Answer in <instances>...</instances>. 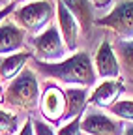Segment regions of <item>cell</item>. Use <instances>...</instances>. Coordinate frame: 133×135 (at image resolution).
Segmentation results:
<instances>
[{"mask_svg":"<svg viewBox=\"0 0 133 135\" xmlns=\"http://www.w3.org/2000/svg\"><path fill=\"white\" fill-rule=\"evenodd\" d=\"M122 135H133V126H129V128H126Z\"/></svg>","mask_w":133,"mask_h":135,"instance_id":"cell-22","label":"cell"},{"mask_svg":"<svg viewBox=\"0 0 133 135\" xmlns=\"http://www.w3.org/2000/svg\"><path fill=\"white\" fill-rule=\"evenodd\" d=\"M32 126H34V135H55L53 128L43 120H32Z\"/></svg>","mask_w":133,"mask_h":135,"instance_id":"cell-19","label":"cell"},{"mask_svg":"<svg viewBox=\"0 0 133 135\" xmlns=\"http://www.w3.org/2000/svg\"><path fill=\"white\" fill-rule=\"evenodd\" d=\"M96 75L101 79H118L120 77V62L114 53V47L109 40H103L96 53Z\"/></svg>","mask_w":133,"mask_h":135,"instance_id":"cell-9","label":"cell"},{"mask_svg":"<svg viewBox=\"0 0 133 135\" xmlns=\"http://www.w3.org/2000/svg\"><path fill=\"white\" fill-rule=\"evenodd\" d=\"M24 30L17 25L4 19L0 23V55H11L24 51Z\"/></svg>","mask_w":133,"mask_h":135,"instance_id":"cell-11","label":"cell"},{"mask_svg":"<svg viewBox=\"0 0 133 135\" xmlns=\"http://www.w3.org/2000/svg\"><path fill=\"white\" fill-rule=\"evenodd\" d=\"M109 109L114 116L127 120V122H133V99H120L114 105H111Z\"/></svg>","mask_w":133,"mask_h":135,"instance_id":"cell-17","label":"cell"},{"mask_svg":"<svg viewBox=\"0 0 133 135\" xmlns=\"http://www.w3.org/2000/svg\"><path fill=\"white\" fill-rule=\"evenodd\" d=\"M15 8H17V6H15V2H11V4H6L2 9H0V23H2L4 19H8V17L15 11Z\"/></svg>","mask_w":133,"mask_h":135,"instance_id":"cell-20","label":"cell"},{"mask_svg":"<svg viewBox=\"0 0 133 135\" xmlns=\"http://www.w3.org/2000/svg\"><path fill=\"white\" fill-rule=\"evenodd\" d=\"M17 128H19L17 114L0 109V135H11L17 131Z\"/></svg>","mask_w":133,"mask_h":135,"instance_id":"cell-16","label":"cell"},{"mask_svg":"<svg viewBox=\"0 0 133 135\" xmlns=\"http://www.w3.org/2000/svg\"><path fill=\"white\" fill-rule=\"evenodd\" d=\"M56 135H81V116H75L68 124H64Z\"/></svg>","mask_w":133,"mask_h":135,"instance_id":"cell-18","label":"cell"},{"mask_svg":"<svg viewBox=\"0 0 133 135\" xmlns=\"http://www.w3.org/2000/svg\"><path fill=\"white\" fill-rule=\"evenodd\" d=\"M68 8L73 17L77 19L79 26H81V34L85 38H90L96 17H94V6L90 4V0H58Z\"/></svg>","mask_w":133,"mask_h":135,"instance_id":"cell-12","label":"cell"},{"mask_svg":"<svg viewBox=\"0 0 133 135\" xmlns=\"http://www.w3.org/2000/svg\"><path fill=\"white\" fill-rule=\"evenodd\" d=\"M4 103L17 111H34L40 105V84L36 73L24 68L15 77L4 94Z\"/></svg>","mask_w":133,"mask_h":135,"instance_id":"cell-2","label":"cell"},{"mask_svg":"<svg viewBox=\"0 0 133 135\" xmlns=\"http://www.w3.org/2000/svg\"><path fill=\"white\" fill-rule=\"evenodd\" d=\"M81 131H85L86 135H122L124 128L111 116L94 111L81 118Z\"/></svg>","mask_w":133,"mask_h":135,"instance_id":"cell-7","label":"cell"},{"mask_svg":"<svg viewBox=\"0 0 133 135\" xmlns=\"http://www.w3.org/2000/svg\"><path fill=\"white\" fill-rule=\"evenodd\" d=\"M34 68L45 77L56 79L66 84L77 86H92L96 83V70L92 64V56L88 51L75 53L73 56L60 62H41L34 60Z\"/></svg>","mask_w":133,"mask_h":135,"instance_id":"cell-1","label":"cell"},{"mask_svg":"<svg viewBox=\"0 0 133 135\" xmlns=\"http://www.w3.org/2000/svg\"><path fill=\"white\" fill-rule=\"evenodd\" d=\"M64 94H66V120H71V118L86 113V105H88L86 86L68 88Z\"/></svg>","mask_w":133,"mask_h":135,"instance_id":"cell-14","label":"cell"},{"mask_svg":"<svg viewBox=\"0 0 133 135\" xmlns=\"http://www.w3.org/2000/svg\"><path fill=\"white\" fill-rule=\"evenodd\" d=\"M30 58H34V55L28 51H19V53L8 55L6 58L0 60V79L2 81H13L17 77Z\"/></svg>","mask_w":133,"mask_h":135,"instance_id":"cell-13","label":"cell"},{"mask_svg":"<svg viewBox=\"0 0 133 135\" xmlns=\"http://www.w3.org/2000/svg\"><path fill=\"white\" fill-rule=\"evenodd\" d=\"M17 135H34V126H32V118H28V120L24 122V126L21 128V131Z\"/></svg>","mask_w":133,"mask_h":135,"instance_id":"cell-21","label":"cell"},{"mask_svg":"<svg viewBox=\"0 0 133 135\" xmlns=\"http://www.w3.org/2000/svg\"><path fill=\"white\" fill-rule=\"evenodd\" d=\"M11 2H15V4H17V2H24V0H11Z\"/></svg>","mask_w":133,"mask_h":135,"instance_id":"cell-25","label":"cell"},{"mask_svg":"<svg viewBox=\"0 0 133 135\" xmlns=\"http://www.w3.org/2000/svg\"><path fill=\"white\" fill-rule=\"evenodd\" d=\"M56 15H58V28L62 34V40L66 43V49L77 51L79 36H81V26H79L77 19L62 2H56Z\"/></svg>","mask_w":133,"mask_h":135,"instance_id":"cell-10","label":"cell"},{"mask_svg":"<svg viewBox=\"0 0 133 135\" xmlns=\"http://www.w3.org/2000/svg\"><path fill=\"white\" fill-rule=\"evenodd\" d=\"M55 9L56 8L51 0H36V2H28L21 8H15L11 17L13 23H17L24 32H30L36 36L49 26Z\"/></svg>","mask_w":133,"mask_h":135,"instance_id":"cell-3","label":"cell"},{"mask_svg":"<svg viewBox=\"0 0 133 135\" xmlns=\"http://www.w3.org/2000/svg\"><path fill=\"white\" fill-rule=\"evenodd\" d=\"M94 26L111 30L118 40H131L133 38V0H118L105 17L94 23Z\"/></svg>","mask_w":133,"mask_h":135,"instance_id":"cell-4","label":"cell"},{"mask_svg":"<svg viewBox=\"0 0 133 135\" xmlns=\"http://www.w3.org/2000/svg\"><path fill=\"white\" fill-rule=\"evenodd\" d=\"M40 111L41 116L49 124L58 126L66 118V94L56 84H49L43 96L40 98Z\"/></svg>","mask_w":133,"mask_h":135,"instance_id":"cell-6","label":"cell"},{"mask_svg":"<svg viewBox=\"0 0 133 135\" xmlns=\"http://www.w3.org/2000/svg\"><path fill=\"white\" fill-rule=\"evenodd\" d=\"M114 53L118 56L120 68H124L127 81L133 83V38L131 40H116Z\"/></svg>","mask_w":133,"mask_h":135,"instance_id":"cell-15","label":"cell"},{"mask_svg":"<svg viewBox=\"0 0 133 135\" xmlns=\"http://www.w3.org/2000/svg\"><path fill=\"white\" fill-rule=\"evenodd\" d=\"M4 101V92H2V86H0V103Z\"/></svg>","mask_w":133,"mask_h":135,"instance_id":"cell-23","label":"cell"},{"mask_svg":"<svg viewBox=\"0 0 133 135\" xmlns=\"http://www.w3.org/2000/svg\"><path fill=\"white\" fill-rule=\"evenodd\" d=\"M4 4H6V0H0V9L4 8Z\"/></svg>","mask_w":133,"mask_h":135,"instance_id":"cell-24","label":"cell"},{"mask_svg":"<svg viewBox=\"0 0 133 135\" xmlns=\"http://www.w3.org/2000/svg\"><path fill=\"white\" fill-rule=\"evenodd\" d=\"M34 60H41V62H60L64 60L66 55V43L62 40L60 28L55 25H49L45 30H41L40 34H36L34 40Z\"/></svg>","mask_w":133,"mask_h":135,"instance_id":"cell-5","label":"cell"},{"mask_svg":"<svg viewBox=\"0 0 133 135\" xmlns=\"http://www.w3.org/2000/svg\"><path fill=\"white\" fill-rule=\"evenodd\" d=\"M124 90H126V84L122 79H103L88 96V103L109 109L111 105H114L118 101V98Z\"/></svg>","mask_w":133,"mask_h":135,"instance_id":"cell-8","label":"cell"}]
</instances>
